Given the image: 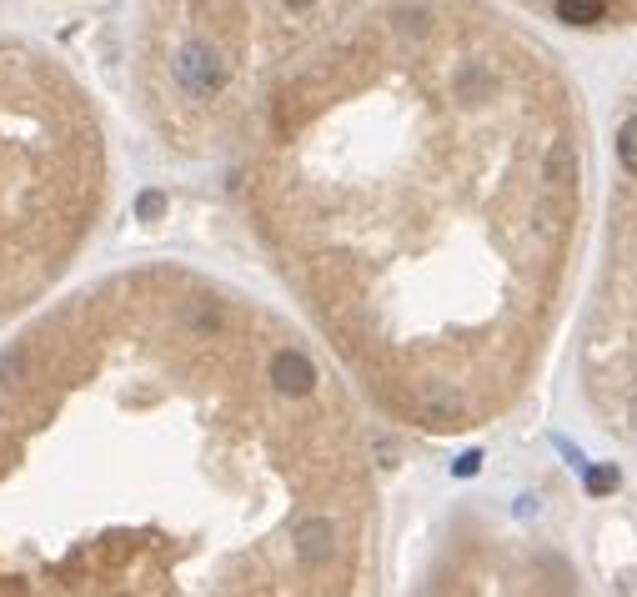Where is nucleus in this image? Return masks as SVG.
Masks as SVG:
<instances>
[{
	"mask_svg": "<svg viewBox=\"0 0 637 597\" xmlns=\"http://www.w3.org/2000/svg\"><path fill=\"white\" fill-rule=\"evenodd\" d=\"M362 512L322 362L191 271L101 276L0 342V597L352 587Z\"/></svg>",
	"mask_w": 637,
	"mask_h": 597,
	"instance_id": "nucleus-1",
	"label": "nucleus"
},
{
	"mask_svg": "<svg viewBox=\"0 0 637 597\" xmlns=\"http://www.w3.org/2000/svg\"><path fill=\"white\" fill-rule=\"evenodd\" d=\"M572 176H577V151H572V141H552V146H547V166H542V181L562 191Z\"/></svg>",
	"mask_w": 637,
	"mask_h": 597,
	"instance_id": "nucleus-2",
	"label": "nucleus"
},
{
	"mask_svg": "<svg viewBox=\"0 0 637 597\" xmlns=\"http://www.w3.org/2000/svg\"><path fill=\"white\" fill-rule=\"evenodd\" d=\"M617 156H622V166L637 176V116H632V121L617 131Z\"/></svg>",
	"mask_w": 637,
	"mask_h": 597,
	"instance_id": "nucleus-3",
	"label": "nucleus"
},
{
	"mask_svg": "<svg viewBox=\"0 0 637 597\" xmlns=\"http://www.w3.org/2000/svg\"><path fill=\"white\" fill-rule=\"evenodd\" d=\"M562 16L567 21H597L602 16V0H562Z\"/></svg>",
	"mask_w": 637,
	"mask_h": 597,
	"instance_id": "nucleus-4",
	"label": "nucleus"
},
{
	"mask_svg": "<svg viewBox=\"0 0 637 597\" xmlns=\"http://www.w3.org/2000/svg\"><path fill=\"white\" fill-rule=\"evenodd\" d=\"M632 422H637V402H632Z\"/></svg>",
	"mask_w": 637,
	"mask_h": 597,
	"instance_id": "nucleus-5",
	"label": "nucleus"
}]
</instances>
